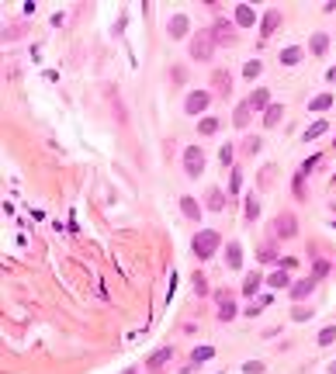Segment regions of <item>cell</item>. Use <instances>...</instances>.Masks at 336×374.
<instances>
[{
    "label": "cell",
    "instance_id": "6da1fadb",
    "mask_svg": "<svg viewBox=\"0 0 336 374\" xmlns=\"http://www.w3.org/2000/svg\"><path fill=\"white\" fill-rule=\"evenodd\" d=\"M218 246H222V236H218L215 229H201V232L194 236V243H191V249H194V256H198V260H208Z\"/></svg>",
    "mask_w": 336,
    "mask_h": 374
},
{
    "label": "cell",
    "instance_id": "7a4b0ae2",
    "mask_svg": "<svg viewBox=\"0 0 336 374\" xmlns=\"http://www.w3.org/2000/svg\"><path fill=\"white\" fill-rule=\"evenodd\" d=\"M211 49H215V35H211V28H208V31H198V35H194V42H191V59L208 62V59H211Z\"/></svg>",
    "mask_w": 336,
    "mask_h": 374
},
{
    "label": "cell",
    "instance_id": "3957f363",
    "mask_svg": "<svg viewBox=\"0 0 336 374\" xmlns=\"http://www.w3.org/2000/svg\"><path fill=\"white\" fill-rule=\"evenodd\" d=\"M184 170H188L191 177H201L205 173V153L198 145H188L184 149Z\"/></svg>",
    "mask_w": 336,
    "mask_h": 374
},
{
    "label": "cell",
    "instance_id": "277c9868",
    "mask_svg": "<svg viewBox=\"0 0 336 374\" xmlns=\"http://www.w3.org/2000/svg\"><path fill=\"white\" fill-rule=\"evenodd\" d=\"M208 104H211V94H208V90H191V94H188V104H184V111H188V115H201Z\"/></svg>",
    "mask_w": 336,
    "mask_h": 374
},
{
    "label": "cell",
    "instance_id": "5b68a950",
    "mask_svg": "<svg viewBox=\"0 0 336 374\" xmlns=\"http://www.w3.org/2000/svg\"><path fill=\"white\" fill-rule=\"evenodd\" d=\"M218 319L222 322H232L236 319V302H232L229 291H218Z\"/></svg>",
    "mask_w": 336,
    "mask_h": 374
},
{
    "label": "cell",
    "instance_id": "8992f818",
    "mask_svg": "<svg viewBox=\"0 0 336 374\" xmlns=\"http://www.w3.org/2000/svg\"><path fill=\"white\" fill-rule=\"evenodd\" d=\"M188 28H191V21L184 18V14H173V18H170V24H167L170 39H184V35H188Z\"/></svg>",
    "mask_w": 336,
    "mask_h": 374
},
{
    "label": "cell",
    "instance_id": "52a82bcc",
    "mask_svg": "<svg viewBox=\"0 0 336 374\" xmlns=\"http://www.w3.org/2000/svg\"><path fill=\"white\" fill-rule=\"evenodd\" d=\"M315 284H319L315 277H305V281H298V284L291 288V298H294V302H302V298H309V294L315 291Z\"/></svg>",
    "mask_w": 336,
    "mask_h": 374
},
{
    "label": "cell",
    "instance_id": "ba28073f",
    "mask_svg": "<svg viewBox=\"0 0 336 374\" xmlns=\"http://www.w3.org/2000/svg\"><path fill=\"white\" fill-rule=\"evenodd\" d=\"M250 111H253L250 101H239V107L232 111V125H236V128H246V125H250Z\"/></svg>",
    "mask_w": 336,
    "mask_h": 374
},
{
    "label": "cell",
    "instance_id": "9c48e42d",
    "mask_svg": "<svg viewBox=\"0 0 336 374\" xmlns=\"http://www.w3.org/2000/svg\"><path fill=\"white\" fill-rule=\"evenodd\" d=\"M246 101H250V107H264V111L271 107V104H267V101H271V94H267V87H256V90H253V94H250Z\"/></svg>",
    "mask_w": 336,
    "mask_h": 374
},
{
    "label": "cell",
    "instance_id": "30bf717a",
    "mask_svg": "<svg viewBox=\"0 0 336 374\" xmlns=\"http://www.w3.org/2000/svg\"><path fill=\"white\" fill-rule=\"evenodd\" d=\"M180 211L188 215L191 222H198V218H201V208H198V201H194V198H188V194L180 198Z\"/></svg>",
    "mask_w": 336,
    "mask_h": 374
},
{
    "label": "cell",
    "instance_id": "8fae6325",
    "mask_svg": "<svg viewBox=\"0 0 336 374\" xmlns=\"http://www.w3.org/2000/svg\"><path fill=\"white\" fill-rule=\"evenodd\" d=\"M277 24H281V14H277V11H267V14H264V21H260V28H264V39H271Z\"/></svg>",
    "mask_w": 336,
    "mask_h": 374
},
{
    "label": "cell",
    "instance_id": "7c38bea8",
    "mask_svg": "<svg viewBox=\"0 0 336 374\" xmlns=\"http://www.w3.org/2000/svg\"><path fill=\"white\" fill-rule=\"evenodd\" d=\"M253 21H256V14H253V7H246V4H239V7H236V24H239V28H250Z\"/></svg>",
    "mask_w": 336,
    "mask_h": 374
},
{
    "label": "cell",
    "instance_id": "4fadbf2b",
    "mask_svg": "<svg viewBox=\"0 0 336 374\" xmlns=\"http://www.w3.org/2000/svg\"><path fill=\"white\" fill-rule=\"evenodd\" d=\"M226 264H229V267H239V264H243V246H239V243H229V246H226Z\"/></svg>",
    "mask_w": 336,
    "mask_h": 374
},
{
    "label": "cell",
    "instance_id": "5bb4252c",
    "mask_svg": "<svg viewBox=\"0 0 336 374\" xmlns=\"http://www.w3.org/2000/svg\"><path fill=\"white\" fill-rule=\"evenodd\" d=\"M281 115H284V107H281V104H271V107L264 111V125H267V128H274V125L281 122Z\"/></svg>",
    "mask_w": 336,
    "mask_h": 374
},
{
    "label": "cell",
    "instance_id": "9a60e30c",
    "mask_svg": "<svg viewBox=\"0 0 336 374\" xmlns=\"http://www.w3.org/2000/svg\"><path fill=\"white\" fill-rule=\"evenodd\" d=\"M294 226H298V222L291 218V215H281L277 218V236L284 239V236H294Z\"/></svg>",
    "mask_w": 336,
    "mask_h": 374
},
{
    "label": "cell",
    "instance_id": "2e32d148",
    "mask_svg": "<svg viewBox=\"0 0 336 374\" xmlns=\"http://www.w3.org/2000/svg\"><path fill=\"white\" fill-rule=\"evenodd\" d=\"M211 35H215V42H232V24L229 21H218Z\"/></svg>",
    "mask_w": 336,
    "mask_h": 374
},
{
    "label": "cell",
    "instance_id": "e0dca14e",
    "mask_svg": "<svg viewBox=\"0 0 336 374\" xmlns=\"http://www.w3.org/2000/svg\"><path fill=\"white\" fill-rule=\"evenodd\" d=\"M260 281H264L260 274H246V281H243V294H246V298H253V294L260 291Z\"/></svg>",
    "mask_w": 336,
    "mask_h": 374
},
{
    "label": "cell",
    "instance_id": "ac0fdd59",
    "mask_svg": "<svg viewBox=\"0 0 336 374\" xmlns=\"http://www.w3.org/2000/svg\"><path fill=\"white\" fill-rule=\"evenodd\" d=\"M309 45H312V52H315V56H322V52L329 49V35H322V31H315Z\"/></svg>",
    "mask_w": 336,
    "mask_h": 374
},
{
    "label": "cell",
    "instance_id": "d6986e66",
    "mask_svg": "<svg viewBox=\"0 0 336 374\" xmlns=\"http://www.w3.org/2000/svg\"><path fill=\"white\" fill-rule=\"evenodd\" d=\"M170 353H173L170 347H163V350H156L153 357H149V367H153V371H160V367H163V364L170 360Z\"/></svg>",
    "mask_w": 336,
    "mask_h": 374
},
{
    "label": "cell",
    "instance_id": "ffe728a7",
    "mask_svg": "<svg viewBox=\"0 0 336 374\" xmlns=\"http://www.w3.org/2000/svg\"><path fill=\"white\" fill-rule=\"evenodd\" d=\"M298 59H302V49H298V45H288V49L281 52V62H284V66H294Z\"/></svg>",
    "mask_w": 336,
    "mask_h": 374
},
{
    "label": "cell",
    "instance_id": "44dd1931",
    "mask_svg": "<svg viewBox=\"0 0 336 374\" xmlns=\"http://www.w3.org/2000/svg\"><path fill=\"white\" fill-rule=\"evenodd\" d=\"M256 256H260V264H271V260H277V246L274 243H264Z\"/></svg>",
    "mask_w": 336,
    "mask_h": 374
},
{
    "label": "cell",
    "instance_id": "7402d4cb",
    "mask_svg": "<svg viewBox=\"0 0 336 374\" xmlns=\"http://www.w3.org/2000/svg\"><path fill=\"white\" fill-rule=\"evenodd\" d=\"M309 107H312V111H329V107H333V97H329V94H319V97H312Z\"/></svg>",
    "mask_w": 336,
    "mask_h": 374
},
{
    "label": "cell",
    "instance_id": "603a6c76",
    "mask_svg": "<svg viewBox=\"0 0 336 374\" xmlns=\"http://www.w3.org/2000/svg\"><path fill=\"white\" fill-rule=\"evenodd\" d=\"M256 211H260L256 194H246V222H256Z\"/></svg>",
    "mask_w": 336,
    "mask_h": 374
},
{
    "label": "cell",
    "instance_id": "cb8c5ba5",
    "mask_svg": "<svg viewBox=\"0 0 336 374\" xmlns=\"http://www.w3.org/2000/svg\"><path fill=\"white\" fill-rule=\"evenodd\" d=\"M211 357H215V347H198L191 353V364H201V360H211Z\"/></svg>",
    "mask_w": 336,
    "mask_h": 374
},
{
    "label": "cell",
    "instance_id": "d4e9b609",
    "mask_svg": "<svg viewBox=\"0 0 336 374\" xmlns=\"http://www.w3.org/2000/svg\"><path fill=\"white\" fill-rule=\"evenodd\" d=\"M326 132V122H312L309 128H305V142H312V139H319Z\"/></svg>",
    "mask_w": 336,
    "mask_h": 374
},
{
    "label": "cell",
    "instance_id": "484cf974",
    "mask_svg": "<svg viewBox=\"0 0 336 374\" xmlns=\"http://www.w3.org/2000/svg\"><path fill=\"white\" fill-rule=\"evenodd\" d=\"M260 69H264V62H260V59H250V62L243 66V77H246V80H253V77H256Z\"/></svg>",
    "mask_w": 336,
    "mask_h": 374
},
{
    "label": "cell",
    "instance_id": "4316f807",
    "mask_svg": "<svg viewBox=\"0 0 336 374\" xmlns=\"http://www.w3.org/2000/svg\"><path fill=\"white\" fill-rule=\"evenodd\" d=\"M215 87H218V94H229V73L226 69L215 73Z\"/></svg>",
    "mask_w": 336,
    "mask_h": 374
},
{
    "label": "cell",
    "instance_id": "83f0119b",
    "mask_svg": "<svg viewBox=\"0 0 336 374\" xmlns=\"http://www.w3.org/2000/svg\"><path fill=\"white\" fill-rule=\"evenodd\" d=\"M222 205H226V194H222V191H208V208L218 211Z\"/></svg>",
    "mask_w": 336,
    "mask_h": 374
},
{
    "label": "cell",
    "instance_id": "f1b7e54d",
    "mask_svg": "<svg viewBox=\"0 0 336 374\" xmlns=\"http://www.w3.org/2000/svg\"><path fill=\"white\" fill-rule=\"evenodd\" d=\"M198 128H201V135H215L218 132V118H201Z\"/></svg>",
    "mask_w": 336,
    "mask_h": 374
},
{
    "label": "cell",
    "instance_id": "f546056e",
    "mask_svg": "<svg viewBox=\"0 0 336 374\" xmlns=\"http://www.w3.org/2000/svg\"><path fill=\"white\" fill-rule=\"evenodd\" d=\"M267 281H271V288H288V270H274Z\"/></svg>",
    "mask_w": 336,
    "mask_h": 374
},
{
    "label": "cell",
    "instance_id": "4dcf8cb0",
    "mask_svg": "<svg viewBox=\"0 0 336 374\" xmlns=\"http://www.w3.org/2000/svg\"><path fill=\"white\" fill-rule=\"evenodd\" d=\"M333 340H336V326H326V329L319 332V347H329Z\"/></svg>",
    "mask_w": 336,
    "mask_h": 374
},
{
    "label": "cell",
    "instance_id": "1f68e13d",
    "mask_svg": "<svg viewBox=\"0 0 336 374\" xmlns=\"http://www.w3.org/2000/svg\"><path fill=\"white\" fill-rule=\"evenodd\" d=\"M326 274H329V264H326V260H315V270H312V277H315V281H322Z\"/></svg>",
    "mask_w": 336,
    "mask_h": 374
},
{
    "label": "cell",
    "instance_id": "d6a6232c",
    "mask_svg": "<svg viewBox=\"0 0 336 374\" xmlns=\"http://www.w3.org/2000/svg\"><path fill=\"white\" fill-rule=\"evenodd\" d=\"M218 163H222V166H229V163H232V145H229V142L222 145V153H218Z\"/></svg>",
    "mask_w": 336,
    "mask_h": 374
},
{
    "label": "cell",
    "instance_id": "836d02e7",
    "mask_svg": "<svg viewBox=\"0 0 336 374\" xmlns=\"http://www.w3.org/2000/svg\"><path fill=\"white\" fill-rule=\"evenodd\" d=\"M239 187H243V173H239V170H232V180H229V191H232V194H239Z\"/></svg>",
    "mask_w": 336,
    "mask_h": 374
},
{
    "label": "cell",
    "instance_id": "e575fe53",
    "mask_svg": "<svg viewBox=\"0 0 336 374\" xmlns=\"http://www.w3.org/2000/svg\"><path fill=\"white\" fill-rule=\"evenodd\" d=\"M260 371H264V364H260V360H250V364H246V374H260Z\"/></svg>",
    "mask_w": 336,
    "mask_h": 374
},
{
    "label": "cell",
    "instance_id": "d590c367",
    "mask_svg": "<svg viewBox=\"0 0 336 374\" xmlns=\"http://www.w3.org/2000/svg\"><path fill=\"white\" fill-rule=\"evenodd\" d=\"M194 291H198V294H205V291H208V284H205V277H201V274L194 277Z\"/></svg>",
    "mask_w": 336,
    "mask_h": 374
},
{
    "label": "cell",
    "instance_id": "8d00e7d4",
    "mask_svg": "<svg viewBox=\"0 0 336 374\" xmlns=\"http://www.w3.org/2000/svg\"><path fill=\"white\" fill-rule=\"evenodd\" d=\"M246 149H250V153H256V149H260V139H253V135H250V139H246Z\"/></svg>",
    "mask_w": 336,
    "mask_h": 374
},
{
    "label": "cell",
    "instance_id": "74e56055",
    "mask_svg": "<svg viewBox=\"0 0 336 374\" xmlns=\"http://www.w3.org/2000/svg\"><path fill=\"white\" fill-rule=\"evenodd\" d=\"M329 371H333V374H336V364H333V367H329Z\"/></svg>",
    "mask_w": 336,
    "mask_h": 374
}]
</instances>
